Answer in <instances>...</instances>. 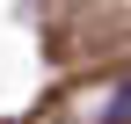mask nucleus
<instances>
[{
  "instance_id": "obj_1",
  "label": "nucleus",
  "mask_w": 131,
  "mask_h": 124,
  "mask_svg": "<svg viewBox=\"0 0 131 124\" xmlns=\"http://www.w3.org/2000/svg\"><path fill=\"white\" fill-rule=\"evenodd\" d=\"M102 117H109V124H131V80H124V88H117V95H109V102H102Z\"/></svg>"
}]
</instances>
